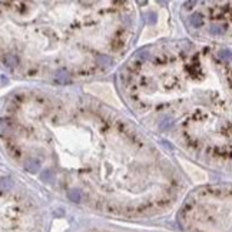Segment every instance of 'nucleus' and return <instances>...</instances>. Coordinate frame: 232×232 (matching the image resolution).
Wrapping results in <instances>:
<instances>
[{
  "instance_id": "f257e3e1",
  "label": "nucleus",
  "mask_w": 232,
  "mask_h": 232,
  "mask_svg": "<svg viewBox=\"0 0 232 232\" xmlns=\"http://www.w3.org/2000/svg\"><path fill=\"white\" fill-rule=\"evenodd\" d=\"M132 62L126 89L146 123L211 158H232V69L208 49L163 46Z\"/></svg>"
}]
</instances>
